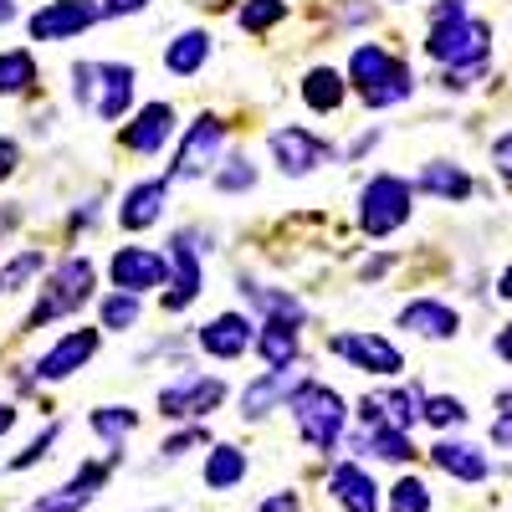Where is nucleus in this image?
Here are the masks:
<instances>
[{
  "mask_svg": "<svg viewBox=\"0 0 512 512\" xmlns=\"http://www.w3.org/2000/svg\"><path fill=\"white\" fill-rule=\"evenodd\" d=\"M256 349H262L267 369H287L297 359V323H277L272 318L262 333H256Z\"/></svg>",
  "mask_w": 512,
  "mask_h": 512,
  "instance_id": "25",
  "label": "nucleus"
},
{
  "mask_svg": "<svg viewBox=\"0 0 512 512\" xmlns=\"http://www.w3.org/2000/svg\"><path fill=\"white\" fill-rule=\"evenodd\" d=\"M134 425H139V415L134 410H128V405H103V410H93V431L103 436V441H113V451H118V441L128 436V431H134Z\"/></svg>",
  "mask_w": 512,
  "mask_h": 512,
  "instance_id": "31",
  "label": "nucleus"
},
{
  "mask_svg": "<svg viewBox=\"0 0 512 512\" xmlns=\"http://www.w3.org/2000/svg\"><path fill=\"white\" fill-rule=\"evenodd\" d=\"M400 328L420 333V338H456L461 318L451 303H441V297H415V303L400 308Z\"/></svg>",
  "mask_w": 512,
  "mask_h": 512,
  "instance_id": "20",
  "label": "nucleus"
},
{
  "mask_svg": "<svg viewBox=\"0 0 512 512\" xmlns=\"http://www.w3.org/2000/svg\"><path fill=\"white\" fill-rule=\"evenodd\" d=\"M57 436H62V425H47V431H41L21 456H11V472H26V466H36L41 456H47V446H57Z\"/></svg>",
  "mask_w": 512,
  "mask_h": 512,
  "instance_id": "37",
  "label": "nucleus"
},
{
  "mask_svg": "<svg viewBox=\"0 0 512 512\" xmlns=\"http://www.w3.org/2000/svg\"><path fill=\"white\" fill-rule=\"evenodd\" d=\"M72 98L98 123H118L134 103V67L128 62H77L72 67Z\"/></svg>",
  "mask_w": 512,
  "mask_h": 512,
  "instance_id": "3",
  "label": "nucleus"
},
{
  "mask_svg": "<svg viewBox=\"0 0 512 512\" xmlns=\"http://www.w3.org/2000/svg\"><path fill=\"white\" fill-rule=\"evenodd\" d=\"M431 62L446 67V88L461 93L487 72V52H492V31L487 21L466 16V0H441L431 6V36H425Z\"/></svg>",
  "mask_w": 512,
  "mask_h": 512,
  "instance_id": "1",
  "label": "nucleus"
},
{
  "mask_svg": "<svg viewBox=\"0 0 512 512\" xmlns=\"http://www.w3.org/2000/svg\"><path fill=\"white\" fill-rule=\"evenodd\" d=\"M267 149H272V159H277V169L282 175H313V169L328 159V144L313 134V128H303V123H282V128H272L267 134Z\"/></svg>",
  "mask_w": 512,
  "mask_h": 512,
  "instance_id": "9",
  "label": "nucleus"
},
{
  "mask_svg": "<svg viewBox=\"0 0 512 512\" xmlns=\"http://www.w3.org/2000/svg\"><path fill=\"white\" fill-rule=\"evenodd\" d=\"M205 441V431H200V425H190V431H180L175 441H164V456H185L190 446H200Z\"/></svg>",
  "mask_w": 512,
  "mask_h": 512,
  "instance_id": "39",
  "label": "nucleus"
},
{
  "mask_svg": "<svg viewBox=\"0 0 512 512\" xmlns=\"http://www.w3.org/2000/svg\"><path fill=\"white\" fill-rule=\"evenodd\" d=\"M303 103H308V108H318V113H333L338 103H344V77H338L333 67L308 72V82H303Z\"/></svg>",
  "mask_w": 512,
  "mask_h": 512,
  "instance_id": "28",
  "label": "nucleus"
},
{
  "mask_svg": "<svg viewBox=\"0 0 512 512\" xmlns=\"http://www.w3.org/2000/svg\"><path fill=\"white\" fill-rule=\"evenodd\" d=\"M256 512H297V497H292V492H282V497H267V502L256 507Z\"/></svg>",
  "mask_w": 512,
  "mask_h": 512,
  "instance_id": "42",
  "label": "nucleus"
},
{
  "mask_svg": "<svg viewBox=\"0 0 512 512\" xmlns=\"http://www.w3.org/2000/svg\"><path fill=\"white\" fill-rule=\"evenodd\" d=\"M144 6H149V0H103V11H108V16H139Z\"/></svg>",
  "mask_w": 512,
  "mask_h": 512,
  "instance_id": "41",
  "label": "nucleus"
},
{
  "mask_svg": "<svg viewBox=\"0 0 512 512\" xmlns=\"http://www.w3.org/2000/svg\"><path fill=\"white\" fill-rule=\"evenodd\" d=\"M497 292H502V297H512V262H507V272H502V282H497Z\"/></svg>",
  "mask_w": 512,
  "mask_h": 512,
  "instance_id": "46",
  "label": "nucleus"
},
{
  "mask_svg": "<svg viewBox=\"0 0 512 512\" xmlns=\"http://www.w3.org/2000/svg\"><path fill=\"white\" fill-rule=\"evenodd\" d=\"M98 16H103V11L93 6V0H52V6H41V11L26 21V31H31V41H67V36H77V31H88Z\"/></svg>",
  "mask_w": 512,
  "mask_h": 512,
  "instance_id": "12",
  "label": "nucleus"
},
{
  "mask_svg": "<svg viewBox=\"0 0 512 512\" xmlns=\"http://www.w3.org/2000/svg\"><path fill=\"white\" fill-rule=\"evenodd\" d=\"M41 267H47V256H41V251H21L16 262H11L6 272H0V297H11V292H21V287H26V282H31V277H36Z\"/></svg>",
  "mask_w": 512,
  "mask_h": 512,
  "instance_id": "33",
  "label": "nucleus"
},
{
  "mask_svg": "<svg viewBox=\"0 0 512 512\" xmlns=\"http://www.w3.org/2000/svg\"><path fill=\"white\" fill-rule=\"evenodd\" d=\"M390 512H431V487L420 477H400L390 487Z\"/></svg>",
  "mask_w": 512,
  "mask_h": 512,
  "instance_id": "32",
  "label": "nucleus"
},
{
  "mask_svg": "<svg viewBox=\"0 0 512 512\" xmlns=\"http://www.w3.org/2000/svg\"><path fill=\"white\" fill-rule=\"evenodd\" d=\"M164 308L169 313H180L190 308L195 297H200V262H195V246H190V231L175 236V246H169V282H164Z\"/></svg>",
  "mask_w": 512,
  "mask_h": 512,
  "instance_id": "17",
  "label": "nucleus"
},
{
  "mask_svg": "<svg viewBox=\"0 0 512 512\" xmlns=\"http://www.w3.org/2000/svg\"><path fill=\"white\" fill-rule=\"evenodd\" d=\"M492 446L512 456V390L497 395V420H492Z\"/></svg>",
  "mask_w": 512,
  "mask_h": 512,
  "instance_id": "36",
  "label": "nucleus"
},
{
  "mask_svg": "<svg viewBox=\"0 0 512 512\" xmlns=\"http://www.w3.org/2000/svg\"><path fill=\"white\" fill-rule=\"evenodd\" d=\"M6 21H16V0H0V26Z\"/></svg>",
  "mask_w": 512,
  "mask_h": 512,
  "instance_id": "45",
  "label": "nucleus"
},
{
  "mask_svg": "<svg viewBox=\"0 0 512 512\" xmlns=\"http://www.w3.org/2000/svg\"><path fill=\"white\" fill-rule=\"evenodd\" d=\"M221 149H226V123L216 113H200L185 128L180 154H175V164H169V180H205V175H216Z\"/></svg>",
  "mask_w": 512,
  "mask_h": 512,
  "instance_id": "7",
  "label": "nucleus"
},
{
  "mask_svg": "<svg viewBox=\"0 0 512 512\" xmlns=\"http://www.w3.org/2000/svg\"><path fill=\"white\" fill-rule=\"evenodd\" d=\"M221 400H226L221 379H210L200 369H185L175 384H164V390H159V415H169V420H200L210 410H221Z\"/></svg>",
  "mask_w": 512,
  "mask_h": 512,
  "instance_id": "8",
  "label": "nucleus"
},
{
  "mask_svg": "<svg viewBox=\"0 0 512 512\" xmlns=\"http://www.w3.org/2000/svg\"><path fill=\"white\" fill-rule=\"evenodd\" d=\"M292 415H297V431H303V441L313 451H333L338 436H344V425H349L344 395L328 390V384H313V379L292 395Z\"/></svg>",
  "mask_w": 512,
  "mask_h": 512,
  "instance_id": "5",
  "label": "nucleus"
},
{
  "mask_svg": "<svg viewBox=\"0 0 512 512\" xmlns=\"http://www.w3.org/2000/svg\"><path fill=\"white\" fill-rule=\"evenodd\" d=\"M108 277L123 292H154V287L169 282V262H164V251H154V246H118L113 262H108Z\"/></svg>",
  "mask_w": 512,
  "mask_h": 512,
  "instance_id": "10",
  "label": "nucleus"
},
{
  "mask_svg": "<svg viewBox=\"0 0 512 512\" xmlns=\"http://www.w3.org/2000/svg\"><path fill=\"white\" fill-rule=\"evenodd\" d=\"M36 82V57L26 52V47H16V52H0V98H16V93H26Z\"/></svg>",
  "mask_w": 512,
  "mask_h": 512,
  "instance_id": "27",
  "label": "nucleus"
},
{
  "mask_svg": "<svg viewBox=\"0 0 512 512\" xmlns=\"http://www.w3.org/2000/svg\"><path fill=\"white\" fill-rule=\"evenodd\" d=\"M431 461L441 466L446 477H456V482H487V472H492L487 451L472 446V441H436L431 446Z\"/></svg>",
  "mask_w": 512,
  "mask_h": 512,
  "instance_id": "21",
  "label": "nucleus"
},
{
  "mask_svg": "<svg viewBox=\"0 0 512 512\" xmlns=\"http://www.w3.org/2000/svg\"><path fill=\"white\" fill-rule=\"evenodd\" d=\"M420 420H431L436 431H451V425H466V405L456 395H425L420 400Z\"/></svg>",
  "mask_w": 512,
  "mask_h": 512,
  "instance_id": "30",
  "label": "nucleus"
},
{
  "mask_svg": "<svg viewBox=\"0 0 512 512\" xmlns=\"http://www.w3.org/2000/svg\"><path fill=\"white\" fill-rule=\"evenodd\" d=\"M11 425H16V405H6V400H0V436H6Z\"/></svg>",
  "mask_w": 512,
  "mask_h": 512,
  "instance_id": "44",
  "label": "nucleus"
},
{
  "mask_svg": "<svg viewBox=\"0 0 512 512\" xmlns=\"http://www.w3.org/2000/svg\"><path fill=\"white\" fill-rule=\"evenodd\" d=\"M492 169H497V175L512 185V134H502V139L492 144Z\"/></svg>",
  "mask_w": 512,
  "mask_h": 512,
  "instance_id": "38",
  "label": "nucleus"
},
{
  "mask_svg": "<svg viewBox=\"0 0 512 512\" xmlns=\"http://www.w3.org/2000/svg\"><path fill=\"white\" fill-rule=\"evenodd\" d=\"M410 200H415L410 180H400V175H374V180L359 190V231H364V236H390V231H400V226L410 221Z\"/></svg>",
  "mask_w": 512,
  "mask_h": 512,
  "instance_id": "6",
  "label": "nucleus"
},
{
  "mask_svg": "<svg viewBox=\"0 0 512 512\" xmlns=\"http://www.w3.org/2000/svg\"><path fill=\"white\" fill-rule=\"evenodd\" d=\"M16 164H21L16 139H0V180H11V175H16Z\"/></svg>",
  "mask_w": 512,
  "mask_h": 512,
  "instance_id": "40",
  "label": "nucleus"
},
{
  "mask_svg": "<svg viewBox=\"0 0 512 512\" xmlns=\"http://www.w3.org/2000/svg\"><path fill=\"white\" fill-rule=\"evenodd\" d=\"M236 21H241V31H251V36L267 31L272 21H282V0H251V6H246Z\"/></svg>",
  "mask_w": 512,
  "mask_h": 512,
  "instance_id": "35",
  "label": "nucleus"
},
{
  "mask_svg": "<svg viewBox=\"0 0 512 512\" xmlns=\"http://www.w3.org/2000/svg\"><path fill=\"white\" fill-rule=\"evenodd\" d=\"M303 384H308V379L297 374L292 364H287V369H267L262 379H251L246 390H241V415H246V420H262V415H272L277 405H292V395L303 390Z\"/></svg>",
  "mask_w": 512,
  "mask_h": 512,
  "instance_id": "13",
  "label": "nucleus"
},
{
  "mask_svg": "<svg viewBox=\"0 0 512 512\" xmlns=\"http://www.w3.org/2000/svg\"><path fill=\"white\" fill-rule=\"evenodd\" d=\"M103 477H108V466H103V461H88V466H77L72 482L52 487L47 497H41L36 507H26V512H82V507L93 502V492L103 487Z\"/></svg>",
  "mask_w": 512,
  "mask_h": 512,
  "instance_id": "19",
  "label": "nucleus"
},
{
  "mask_svg": "<svg viewBox=\"0 0 512 512\" xmlns=\"http://www.w3.org/2000/svg\"><path fill=\"white\" fill-rule=\"evenodd\" d=\"M98 313H103V328H113V333L134 328V323H139V292L113 287V292L103 297V303H98Z\"/></svg>",
  "mask_w": 512,
  "mask_h": 512,
  "instance_id": "29",
  "label": "nucleus"
},
{
  "mask_svg": "<svg viewBox=\"0 0 512 512\" xmlns=\"http://www.w3.org/2000/svg\"><path fill=\"white\" fill-rule=\"evenodd\" d=\"M349 82L359 88L364 108H395L410 98L415 88V77L410 67L390 52V47H379V41H359L354 57H349Z\"/></svg>",
  "mask_w": 512,
  "mask_h": 512,
  "instance_id": "2",
  "label": "nucleus"
},
{
  "mask_svg": "<svg viewBox=\"0 0 512 512\" xmlns=\"http://www.w3.org/2000/svg\"><path fill=\"white\" fill-rule=\"evenodd\" d=\"M159 216H164V180H139L134 190L123 195V205H118V226L123 231H144Z\"/></svg>",
  "mask_w": 512,
  "mask_h": 512,
  "instance_id": "22",
  "label": "nucleus"
},
{
  "mask_svg": "<svg viewBox=\"0 0 512 512\" xmlns=\"http://www.w3.org/2000/svg\"><path fill=\"white\" fill-rule=\"evenodd\" d=\"M205 62H210V36H205V31H180V36L164 47V67L175 72V77H195Z\"/></svg>",
  "mask_w": 512,
  "mask_h": 512,
  "instance_id": "24",
  "label": "nucleus"
},
{
  "mask_svg": "<svg viewBox=\"0 0 512 512\" xmlns=\"http://www.w3.org/2000/svg\"><path fill=\"white\" fill-rule=\"evenodd\" d=\"M333 354L349 359L364 374H384V379H395L405 369V354L390 344V338H379V333H338L333 338Z\"/></svg>",
  "mask_w": 512,
  "mask_h": 512,
  "instance_id": "11",
  "label": "nucleus"
},
{
  "mask_svg": "<svg viewBox=\"0 0 512 512\" xmlns=\"http://www.w3.org/2000/svg\"><path fill=\"white\" fill-rule=\"evenodd\" d=\"M88 297H93V262L88 256H67V262L52 267L47 287H41V303L26 313V328H47L57 318H72Z\"/></svg>",
  "mask_w": 512,
  "mask_h": 512,
  "instance_id": "4",
  "label": "nucleus"
},
{
  "mask_svg": "<svg viewBox=\"0 0 512 512\" xmlns=\"http://www.w3.org/2000/svg\"><path fill=\"white\" fill-rule=\"evenodd\" d=\"M328 492L344 512H379V487L359 461H338L328 472Z\"/></svg>",
  "mask_w": 512,
  "mask_h": 512,
  "instance_id": "18",
  "label": "nucleus"
},
{
  "mask_svg": "<svg viewBox=\"0 0 512 512\" xmlns=\"http://www.w3.org/2000/svg\"><path fill=\"white\" fill-rule=\"evenodd\" d=\"M497 354H502V359H507V364H512V323H507V328H502V333H497Z\"/></svg>",
  "mask_w": 512,
  "mask_h": 512,
  "instance_id": "43",
  "label": "nucleus"
},
{
  "mask_svg": "<svg viewBox=\"0 0 512 512\" xmlns=\"http://www.w3.org/2000/svg\"><path fill=\"white\" fill-rule=\"evenodd\" d=\"M420 190L436 195V200H466V195H472V175L456 169L451 159H431L420 169Z\"/></svg>",
  "mask_w": 512,
  "mask_h": 512,
  "instance_id": "23",
  "label": "nucleus"
},
{
  "mask_svg": "<svg viewBox=\"0 0 512 512\" xmlns=\"http://www.w3.org/2000/svg\"><path fill=\"white\" fill-rule=\"evenodd\" d=\"M251 185H256L251 159H226V164L216 169V190H221V195H241V190H251Z\"/></svg>",
  "mask_w": 512,
  "mask_h": 512,
  "instance_id": "34",
  "label": "nucleus"
},
{
  "mask_svg": "<svg viewBox=\"0 0 512 512\" xmlns=\"http://www.w3.org/2000/svg\"><path fill=\"white\" fill-rule=\"evenodd\" d=\"M118 139H123V149L154 159L169 139H175V108H169V103H144V108L134 113V123H128Z\"/></svg>",
  "mask_w": 512,
  "mask_h": 512,
  "instance_id": "15",
  "label": "nucleus"
},
{
  "mask_svg": "<svg viewBox=\"0 0 512 512\" xmlns=\"http://www.w3.org/2000/svg\"><path fill=\"white\" fill-rule=\"evenodd\" d=\"M241 477H246V456L236 446H216V451H210V461H205V487L210 492H231Z\"/></svg>",
  "mask_w": 512,
  "mask_h": 512,
  "instance_id": "26",
  "label": "nucleus"
},
{
  "mask_svg": "<svg viewBox=\"0 0 512 512\" xmlns=\"http://www.w3.org/2000/svg\"><path fill=\"white\" fill-rule=\"evenodd\" d=\"M251 344H256V328H251L246 313H221V318H210L200 328V349L210 359H221V364H236Z\"/></svg>",
  "mask_w": 512,
  "mask_h": 512,
  "instance_id": "16",
  "label": "nucleus"
},
{
  "mask_svg": "<svg viewBox=\"0 0 512 512\" xmlns=\"http://www.w3.org/2000/svg\"><path fill=\"white\" fill-rule=\"evenodd\" d=\"M93 354H98V328H72V333H62L57 344H52L47 354H41V359H36V369H31V374L52 384V379H67V374H77V369L88 364Z\"/></svg>",
  "mask_w": 512,
  "mask_h": 512,
  "instance_id": "14",
  "label": "nucleus"
}]
</instances>
